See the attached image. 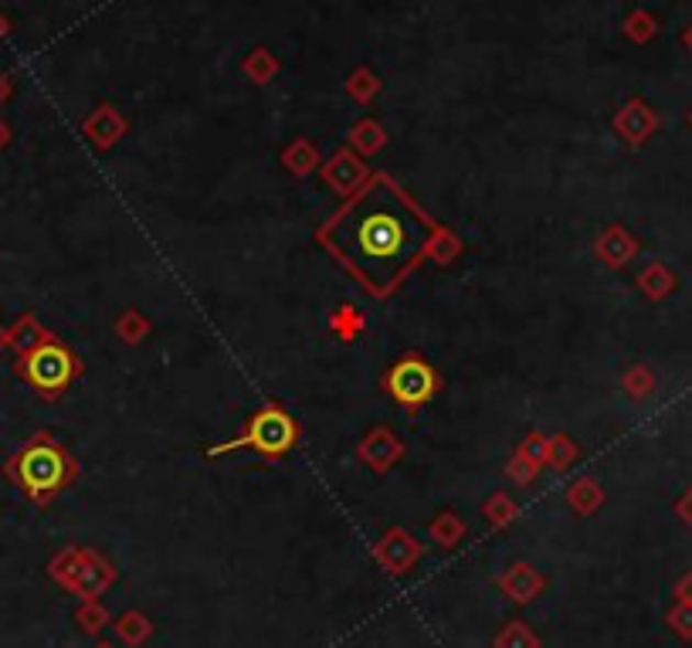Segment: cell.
Returning <instances> with one entry per match:
<instances>
[{
	"instance_id": "obj_9",
	"label": "cell",
	"mask_w": 692,
	"mask_h": 648,
	"mask_svg": "<svg viewBox=\"0 0 692 648\" xmlns=\"http://www.w3.org/2000/svg\"><path fill=\"white\" fill-rule=\"evenodd\" d=\"M4 140H8V130H4V127H0V146H4Z\"/></svg>"
},
{
	"instance_id": "obj_2",
	"label": "cell",
	"mask_w": 692,
	"mask_h": 648,
	"mask_svg": "<svg viewBox=\"0 0 692 648\" xmlns=\"http://www.w3.org/2000/svg\"><path fill=\"white\" fill-rule=\"evenodd\" d=\"M11 475L18 479V485L31 499L45 503L65 485L68 459H65V452L58 449V444H52V441H31L28 449L14 459Z\"/></svg>"
},
{
	"instance_id": "obj_6",
	"label": "cell",
	"mask_w": 692,
	"mask_h": 648,
	"mask_svg": "<svg viewBox=\"0 0 692 648\" xmlns=\"http://www.w3.org/2000/svg\"><path fill=\"white\" fill-rule=\"evenodd\" d=\"M503 587H506V594H509L513 601L526 604V601H534V597H537L540 578H537L534 571H529V567H513V574L503 581Z\"/></svg>"
},
{
	"instance_id": "obj_8",
	"label": "cell",
	"mask_w": 692,
	"mask_h": 648,
	"mask_svg": "<svg viewBox=\"0 0 692 648\" xmlns=\"http://www.w3.org/2000/svg\"><path fill=\"white\" fill-rule=\"evenodd\" d=\"M116 628H119V635H122V638H127L130 645L143 641V638H146V631H150V628H146V622H143L140 615H127V618H122V622H119Z\"/></svg>"
},
{
	"instance_id": "obj_5",
	"label": "cell",
	"mask_w": 692,
	"mask_h": 648,
	"mask_svg": "<svg viewBox=\"0 0 692 648\" xmlns=\"http://www.w3.org/2000/svg\"><path fill=\"white\" fill-rule=\"evenodd\" d=\"M391 391H394V397L404 400V404H421V400L431 397L435 377H431V371L425 367V363H418V360H404L400 367L391 374Z\"/></svg>"
},
{
	"instance_id": "obj_4",
	"label": "cell",
	"mask_w": 692,
	"mask_h": 648,
	"mask_svg": "<svg viewBox=\"0 0 692 648\" xmlns=\"http://www.w3.org/2000/svg\"><path fill=\"white\" fill-rule=\"evenodd\" d=\"M293 441H296V428H293V421L285 418L282 411H265V415H259V418L252 421L249 435L238 438V441H231V444H255L259 452L278 455V452L289 449ZM231 444H228V449H231Z\"/></svg>"
},
{
	"instance_id": "obj_7",
	"label": "cell",
	"mask_w": 692,
	"mask_h": 648,
	"mask_svg": "<svg viewBox=\"0 0 692 648\" xmlns=\"http://www.w3.org/2000/svg\"><path fill=\"white\" fill-rule=\"evenodd\" d=\"M496 648H540V641L529 635V628L523 622H513L499 638H496Z\"/></svg>"
},
{
	"instance_id": "obj_12",
	"label": "cell",
	"mask_w": 692,
	"mask_h": 648,
	"mask_svg": "<svg viewBox=\"0 0 692 648\" xmlns=\"http://www.w3.org/2000/svg\"><path fill=\"white\" fill-rule=\"evenodd\" d=\"M689 42H692V34H689Z\"/></svg>"
},
{
	"instance_id": "obj_10",
	"label": "cell",
	"mask_w": 692,
	"mask_h": 648,
	"mask_svg": "<svg viewBox=\"0 0 692 648\" xmlns=\"http://www.w3.org/2000/svg\"><path fill=\"white\" fill-rule=\"evenodd\" d=\"M685 513H689V519H692V499L685 503Z\"/></svg>"
},
{
	"instance_id": "obj_3",
	"label": "cell",
	"mask_w": 692,
	"mask_h": 648,
	"mask_svg": "<svg viewBox=\"0 0 692 648\" xmlns=\"http://www.w3.org/2000/svg\"><path fill=\"white\" fill-rule=\"evenodd\" d=\"M21 374L28 377L31 387L45 391V394H55V391H62L75 377V360H72V353L65 347L45 340V343H37L31 353H24Z\"/></svg>"
},
{
	"instance_id": "obj_1",
	"label": "cell",
	"mask_w": 692,
	"mask_h": 648,
	"mask_svg": "<svg viewBox=\"0 0 692 648\" xmlns=\"http://www.w3.org/2000/svg\"><path fill=\"white\" fill-rule=\"evenodd\" d=\"M431 238L425 218L391 190L384 180L371 184L337 215L326 231L330 249L374 289H391L418 262Z\"/></svg>"
},
{
	"instance_id": "obj_11",
	"label": "cell",
	"mask_w": 692,
	"mask_h": 648,
	"mask_svg": "<svg viewBox=\"0 0 692 648\" xmlns=\"http://www.w3.org/2000/svg\"><path fill=\"white\" fill-rule=\"evenodd\" d=\"M99 648H112V645H99Z\"/></svg>"
}]
</instances>
